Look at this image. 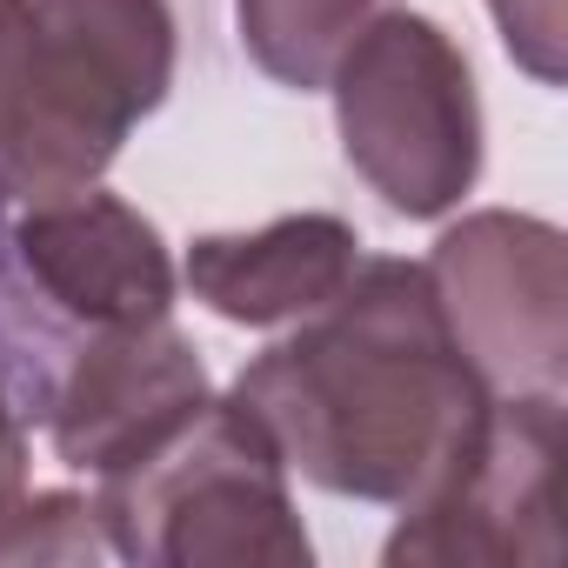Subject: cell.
Segmentation results:
<instances>
[{"label": "cell", "instance_id": "cell-12", "mask_svg": "<svg viewBox=\"0 0 568 568\" xmlns=\"http://www.w3.org/2000/svg\"><path fill=\"white\" fill-rule=\"evenodd\" d=\"M41 342H68V335H61V315L34 295V281L21 274L14 241H8V207H0V355L41 348Z\"/></svg>", "mask_w": 568, "mask_h": 568}, {"label": "cell", "instance_id": "cell-6", "mask_svg": "<svg viewBox=\"0 0 568 568\" xmlns=\"http://www.w3.org/2000/svg\"><path fill=\"white\" fill-rule=\"evenodd\" d=\"M448 342L488 395H561L568 382V241L555 221L481 207L422 261Z\"/></svg>", "mask_w": 568, "mask_h": 568}, {"label": "cell", "instance_id": "cell-4", "mask_svg": "<svg viewBox=\"0 0 568 568\" xmlns=\"http://www.w3.org/2000/svg\"><path fill=\"white\" fill-rule=\"evenodd\" d=\"M348 168L408 221H442L481 174L468 54L408 8H382L328 74Z\"/></svg>", "mask_w": 568, "mask_h": 568}, {"label": "cell", "instance_id": "cell-11", "mask_svg": "<svg viewBox=\"0 0 568 568\" xmlns=\"http://www.w3.org/2000/svg\"><path fill=\"white\" fill-rule=\"evenodd\" d=\"M101 548H108V535L94 521V501L68 495V488L28 495L14 508V521L0 528V561H94Z\"/></svg>", "mask_w": 568, "mask_h": 568}, {"label": "cell", "instance_id": "cell-5", "mask_svg": "<svg viewBox=\"0 0 568 568\" xmlns=\"http://www.w3.org/2000/svg\"><path fill=\"white\" fill-rule=\"evenodd\" d=\"M561 395H495L462 455L402 508L388 568L561 561Z\"/></svg>", "mask_w": 568, "mask_h": 568}, {"label": "cell", "instance_id": "cell-3", "mask_svg": "<svg viewBox=\"0 0 568 568\" xmlns=\"http://www.w3.org/2000/svg\"><path fill=\"white\" fill-rule=\"evenodd\" d=\"M94 521L121 561L161 568H308L315 555L288 462L234 395H207L154 455L101 475Z\"/></svg>", "mask_w": 568, "mask_h": 568}, {"label": "cell", "instance_id": "cell-2", "mask_svg": "<svg viewBox=\"0 0 568 568\" xmlns=\"http://www.w3.org/2000/svg\"><path fill=\"white\" fill-rule=\"evenodd\" d=\"M168 81V0H0V207L94 187Z\"/></svg>", "mask_w": 568, "mask_h": 568}, {"label": "cell", "instance_id": "cell-10", "mask_svg": "<svg viewBox=\"0 0 568 568\" xmlns=\"http://www.w3.org/2000/svg\"><path fill=\"white\" fill-rule=\"evenodd\" d=\"M382 8H395V0H234V21L247 61L267 81L315 94Z\"/></svg>", "mask_w": 568, "mask_h": 568}, {"label": "cell", "instance_id": "cell-7", "mask_svg": "<svg viewBox=\"0 0 568 568\" xmlns=\"http://www.w3.org/2000/svg\"><path fill=\"white\" fill-rule=\"evenodd\" d=\"M201 402H207V368L168 315L114 322V328H88V342L68 348L48 435L68 468L114 475L154 455L181 422H194Z\"/></svg>", "mask_w": 568, "mask_h": 568}, {"label": "cell", "instance_id": "cell-1", "mask_svg": "<svg viewBox=\"0 0 568 568\" xmlns=\"http://www.w3.org/2000/svg\"><path fill=\"white\" fill-rule=\"evenodd\" d=\"M234 402L315 488L408 508L495 395L448 342L422 261L382 254L302 315L295 335L261 348L234 375Z\"/></svg>", "mask_w": 568, "mask_h": 568}, {"label": "cell", "instance_id": "cell-8", "mask_svg": "<svg viewBox=\"0 0 568 568\" xmlns=\"http://www.w3.org/2000/svg\"><path fill=\"white\" fill-rule=\"evenodd\" d=\"M14 261L34 281V295L81 328H114V322H148L174 308V254L161 241V227L128 207L121 194L81 187V194H54L34 201L14 227Z\"/></svg>", "mask_w": 568, "mask_h": 568}, {"label": "cell", "instance_id": "cell-9", "mask_svg": "<svg viewBox=\"0 0 568 568\" xmlns=\"http://www.w3.org/2000/svg\"><path fill=\"white\" fill-rule=\"evenodd\" d=\"M362 267V234L342 214H281L254 234H201L181 281L194 302L241 328H281L315 315Z\"/></svg>", "mask_w": 568, "mask_h": 568}, {"label": "cell", "instance_id": "cell-13", "mask_svg": "<svg viewBox=\"0 0 568 568\" xmlns=\"http://www.w3.org/2000/svg\"><path fill=\"white\" fill-rule=\"evenodd\" d=\"M508 54L535 74V81H561V0H488Z\"/></svg>", "mask_w": 568, "mask_h": 568}]
</instances>
